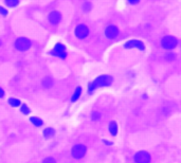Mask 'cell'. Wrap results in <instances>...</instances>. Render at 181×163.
<instances>
[{
	"label": "cell",
	"instance_id": "cell-1",
	"mask_svg": "<svg viewBox=\"0 0 181 163\" xmlns=\"http://www.w3.org/2000/svg\"><path fill=\"white\" fill-rule=\"evenodd\" d=\"M112 82V78L109 75H101L89 85V90L93 91L94 89L100 87H105V86H109Z\"/></svg>",
	"mask_w": 181,
	"mask_h": 163
},
{
	"label": "cell",
	"instance_id": "cell-2",
	"mask_svg": "<svg viewBox=\"0 0 181 163\" xmlns=\"http://www.w3.org/2000/svg\"><path fill=\"white\" fill-rule=\"evenodd\" d=\"M161 45L166 50H173V49L176 48V46L178 45V40H177L176 37L167 35V36H164L163 38H162Z\"/></svg>",
	"mask_w": 181,
	"mask_h": 163
},
{
	"label": "cell",
	"instance_id": "cell-3",
	"mask_svg": "<svg viewBox=\"0 0 181 163\" xmlns=\"http://www.w3.org/2000/svg\"><path fill=\"white\" fill-rule=\"evenodd\" d=\"M31 40L26 37H20V38L16 39L15 42V48L18 51H27L31 48Z\"/></svg>",
	"mask_w": 181,
	"mask_h": 163
},
{
	"label": "cell",
	"instance_id": "cell-4",
	"mask_svg": "<svg viewBox=\"0 0 181 163\" xmlns=\"http://www.w3.org/2000/svg\"><path fill=\"white\" fill-rule=\"evenodd\" d=\"M51 54L54 55V56H57L59 57V58H66V56H67V53H66V47L64 46L63 44H60V42H58V44L55 45V47H54V49L51 51Z\"/></svg>",
	"mask_w": 181,
	"mask_h": 163
},
{
	"label": "cell",
	"instance_id": "cell-5",
	"mask_svg": "<svg viewBox=\"0 0 181 163\" xmlns=\"http://www.w3.org/2000/svg\"><path fill=\"white\" fill-rule=\"evenodd\" d=\"M88 34H89V29H88V27H87L86 24H81L75 28V35H76V37H78V38L84 39V38H86V37L88 36Z\"/></svg>",
	"mask_w": 181,
	"mask_h": 163
},
{
	"label": "cell",
	"instance_id": "cell-6",
	"mask_svg": "<svg viewBox=\"0 0 181 163\" xmlns=\"http://www.w3.org/2000/svg\"><path fill=\"white\" fill-rule=\"evenodd\" d=\"M87 152V147L83 144H78L73 147L72 149V156L74 157L75 159H81L85 156Z\"/></svg>",
	"mask_w": 181,
	"mask_h": 163
},
{
	"label": "cell",
	"instance_id": "cell-7",
	"mask_svg": "<svg viewBox=\"0 0 181 163\" xmlns=\"http://www.w3.org/2000/svg\"><path fill=\"white\" fill-rule=\"evenodd\" d=\"M136 163H149L151 162V155L147 152H139L135 156Z\"/></svg>",
	"mask_w": 181,
	"mask_h": 163
},
{
	"label": "cell",
	"instance_id": "cell-8",
	"mask_svg": "<svg viewBox=\"0 0 181 163\" xmlns=\"http://www.w3.org/2000/svg\"><path fill=\"white\" fill-rule=\"evenodd\" d=\"M119 29L116 26H113V24H109L107 28L105 29V35L107 38L109 39H114L118 37L119 35Z\"/></svg>",
	"mask_w": 181,
	"mask_h": 163
},
{
	"label": "cell",
	"instance_id": "cell-9",
	"mask_svg": "<svg viewBox=\"0 0 181 163\" xmlns=\"http://www.w3.org/2000/svg\"><path fill=\"white\" fill-rule=\"evenodd\" d=\"M124 47H125L126 49H132V48H136V49H139V50L141 51H144L145 50V46L144 44H143L141 40H136V39H134V40H129V42H127L125 45H124Z\"/></svg>",
	"mask_w": 181,
	"mask_h": 163
},
{
	"label": "cell",
	"instance_id": "cell-10",
	"mask_svg": "<svg viewBox=\"0 0 181 163\" xmlns=\"http://www.w3.org/2000/svg\"><path fill=\"white\" fill-rule=\"evenodd\" d=\"M48 19H49L50 24H53V26H56V24H59L60 20H62V14L58 11H52L51 13L49 14V16H48Z\"/></svg>",
	"mask_w": 181,
	"mask_h": 163
},
{
	"label": "cell",
	"instance_id": "cell-11",
	"mask_svg": "<svg viewBox=\"0 0 181 163\" xmlns=\"http://www.w3.org/2000/svg\"><path fill=\"white\" fill-rule=\"evenodd\" d=\"M109 131L112 136H116V133H118V126H116V124L114 122H111L109 124Z\"/></svg>",
	"mask_w": 181,
	"mask_h": 163
},
{
	"label": "cell",
	"instance_id": "cell-12",
	"mask_svg": "<svg viewBox=\"0 0 181 163\" xmlns=\"http://www.w3.org/2000/svg\"><path fill=\"white\" fill-rule=\"evenodd\" d=\"M54 129L52 128H47L45 129V131H43V136H45V138H47V139H50V138H52L54 136Z\"/></svg>",
	"mask_w": 181,
	"mask_h": 163
},
{
	"label": "cell",
	"instance_id": "cell-13",
	"mask_svg": "<svg viewBox=\"0 0 181 163\" xmlns=\"http://www.w3.org/2000/svg\"><path fill=\"white\" fill-rule=\"evenodd\" d=\"M5 2L9 8H14V7H17L18 5L19 0H5Z\"/></svg>",
	"mask_w": 181,
	"mask_h": 163
},
{
	"label": "cell",
	"instance_id": "cell-14",
	"mask_svg": "<svg viewBox=\"0 0 181 163\" xmlns=\"http://www.w3.org/2000/svg\"><path fill=\"white\" fill-rule=\"evenodd\" d=\"M31 123H32V124H34L35 126H38V127L43 125V121H41L39 118H36V117L31 118Z\"/></svg>",
	"mask_w": 181,
	"mask_h": 163
},
{
	"label": "cell",
	"instance_id": "cell-15",
	"mask_svg": "<svg viewBox=\"0 0 181 163\" xmlns=\"http://www.w3.org/2000/svg\"><path fill=\"white\" fill-rule=\"evenodd\" d=\"M81 93H82V88H81V87H78V88H76V90H75V92H74L73 96H72V99H71L72 102H75V101L78 100V98H80Z\"/></svg>",
	"mask_w": 181,
	"mask_h": 163
},
{
	"label": "cell",
	"instance_id": "cell-16",
	"mask_svg": "<svg viewBox=\"0 0 181 163\" xmlns=\"http://www.w3.org/2000/svg\"><path fill=\"white\" fill-rule=\"evenodd\" d=\"M9 103H10V105H12V107H18L20 105V101L17 100V99H14V98L10 99Z\"/></svg>",
	"mask_w": 181,
	"mask_h": 163
},
{
	"label": "cell",
	"instance_id": "cell-17",
	"mask_svg": "<svg viewBox=\"0 0 181 163\" xmlns=\"http://www.w3.org/2000/svg\"><path fill=\"white\" fill-rule=\"evenodd\" d=\"M43 86H45L46 88H50L52 85H53V82H52V80L50 77H46L45 80H43Z\"/></svg>",
	"mask_w": 181,
	"mask_h": 163
},
{
	"label": "cell",
	"instance_id": "cell-18",
	"mask_svg": "<svg viewBox=\"0 0 181 163\" xmlns=\"http://www.w3.org/2000/svg\"><path fill=\"white\" fill-rule=\"evenodd\" d=\"M91 7H92V5H91V3L90 2H88V1H86V2L84 3V5H83V11L84 12H88V11H90L91 10Z\"/></svg>",
	"mask_w": 181,
	"mask_h": 163
},
{
	"label": "cell",
	"instance_id": "cell-19",
	"mask_svg": "<svg viewBox=\"0 0 181 163\" xmlns=\"http://www.w3.org/2000/svg\"><path fill=\"white\" fill-rule=\"evenodd\" d=\"M21 112L24 114H29L30 113V109H29V107L27 105H22L21 106Z\"/></svg>",
	"mask_w": 181,
	"mask_h": 163
},
{
	"label": "cell",
	"instance_id": "cell-20",
	"mask_svg": "<svg viewBox=\"0 0 181 163\" xmlns=\"http://www.w3.org/2000/svg\"><path fill=\"white\" fill-rule=\"evenodd\" d=\"M165 58L167 59V61H174V59L176 58V55H175L174 53H167V54L165 55Z\"/></svg>",
	"mask_w": 181,
	"mask_h": 163
},
{
	"label": "cell",
	"instance_id": "cell-21",
	"mask_svg": "<svg viewBox=\"0 0 181 163\" xmlns=\"http://www.w3.org/2000/svg\"><path fill=\"white\" fill-rule=\"evenodd\" d=\"M0 15H2L3 17L8 15V10L5 9L3 7H0Z\"/></svg>",
	"mask_w": 181,
	"mask_h": 163
},
{
	"label": "cell",
	"instance_id": "cell-22",
	"mask_svg": "<svg viewBox=\"0 0 181 163\" xmlns=\"http://www.w3.org/2000/svg\"><path fill=\"white\" fill-rule=\"evenodd\" d=\"M43 163H56V161L54 160L53 158H51V157H49V158H46L45 160L43 161Z\"/></svg>",
	"mask_w": 181,
	"mask_h": 163
},
{
	"label": "cell",
	"instance_id": "cell-23",
	"mask_svg": "<svg viewBox=\"0 0 181 163\" xmlns=\"http://www.w3.org/2000/svg\"><path fill=\"white\" fill-rule=\"evenodd\" d=\"M139 1H140V0H128V2L130 3V5H138L139 3Z\"/></svg>",
	"mask_w": 181,
	"mask_h": 163
},
{
	"label": "cell",
	"instance_id": "cell-24",
	"mask_svg": "<svg viewBox=\"0 0 181 163\" xmlns=\"http://www.w3.org/2000/svg\"><path fill=\"white\" fill-rule=\"evenodd\" d=\"M3 96H5V91H3V89L0 88V98H2Z\"/></svg>",
	"mask_w": 181,
	"mask_h": 163
},
{
	"label": "cell",
	"instance_id": "cell-25",
	"mask_svg": "<svg viewBox=\"0 0 181 163\" xmlns=\"http://www.w3.org/2000/svg\"><path fill=\"white\" fill-rule=\"evenodd\" d=\"M0 45H1V42H0Z\"/></svg>",
	"mask_w": 181,
	"mask_h": 163
}]
</instances>
